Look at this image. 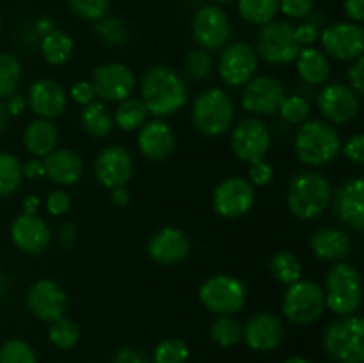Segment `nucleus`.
I'll use <instances>...</instances> for the list:
<instances>
[{"label": "nucleus", "instance_id": "49", "mask_svg": "<svg viewBox=\"0 0 364 363\" xmlns=\"http://www.w3.org/2000/svg\"><path fill=\"white\" fill-rule=\"evenodd\" d=\"M352 66L348 68V88L354 89L359 96L364 93V59L363 56L358 57L355 60H352Z\"/></svg>", "mask_w": 364, "mask_h": 363}, {"label": "nucleus", "instance_id": "13", "mask_svg": "<svg viewBox=\"0 0 364 363\" xmlns=\"http://www.w3.org/2000/svg\"><path fill=\"white\" fill-rule=\"evenodd\" d=\"M258 70V53L244 41L226 46L219 59V75L231 88L245 85Z\"/></svg>", "mask_w": 364, "mask_h": 363}, {"label": "nucleus", "instance_id": "56", "mask_svg": "<svg viewBox=\"0 0 364 363\" xmlns=\"http://www.w3.org/2000/svg\"><path fill=\"white\" fill-rule=\"evenodd\" d=\"M4 103H6V109L9 112V116H20L25 110V107H27V100L20 93H13L11 96H7Z\"/></svg>", "mask_w": 364, "mask_h": 363}, {"label": "nucleus", "instance_id": "33", "mask_svg": "<svg viewBox=\"0 0 364 363\" xmlns=\"http://www.w3.org/2000/svg\"><path fill=\"white\" fill-rule=\"evenodd\" d=\"M95 32L107 46H123L130 41V28L119 16H103L96 20Z\"/></svg>", "mask_w": 364, "mask_h": 363}, {"label": "nucleus", "instance_id": "40", "mask_svg": "<svg viewBox=\"0 0 364 363\" xmlns=\"http://www.w3.org/2000/svg\"><path fill=\"white\" fill-rule=\"evenodd\" d=\"M188 358V347L180 338H166L153 351L155 363H185Z\"/></svg>", "mask_w": 364, "mask_h": 363}, {"label": "nucleus", "instance_id": "27", "mask_svg": "<svg viewBox=\"0 0 364 363\" xmlns=\"http://www.w3.org/2000/svg\"><path fill=\"white\" fill-rule=\"evenodd\" d=\"M311 253L323 262H336L343 260L350 253V238L345 231L336 228H318L309 238Z\"/></svg>", "mask_w": 364, "mask_h": 363}, {"label": "nucleus", "instance_id": "15", "mask_svg": "<svg viewBox=\"0 0 364 363\" xmlns=\"http://www.w3.org/2000/svg\"><path fill=\"white\" fill-rule=\"evenodd\" d=\"M284 96V88L277 78L252 77L242 91V107L255 116H270L277 112Z\"/></svg>", "mask_w": 364, "mask_h": 363}, {"label": "nucleus", "instance_id": "25", "mask_svg": "<svg viewBox=\"0 0 364 363\" xmlns=\"http://www.w3.org/2000/svg\"><path fill=\"white\" fill-rule=\"evenodd\" d=\"M137 146L146 159L160 162V160H166L173 155L174 148H176V135L166 121H146L139 128Z\"/></svg>", "mask_w": 364, "mask_h": 363}, {"label": "nucleus", "instance_id": "35", "mask_svg": "<svg viewBox=\"0 0 364 363\" xmlns=\"http://www.w3.org/2000/svg\"><path fill=\"white\" fill-rule=\"evenodd\" d=\"M270 273L277 281L291 285L302 278V265L297 256L290 251H279L270 258Z\"/></svg>", "mask_w": 364, "mask_h": 363}, {"label": "nucleus", "instance_id": "59", "mask_svg": "<svg viewBox=\"0 0 364 363\" xmlns=\"http://www.w3.org/2000/svg\"><path fill=\"white\" fill-rule=\"evenodd\" d=\"M39 209V198L34 194H28L27 198L23 199V214H36V210Z\"/></svg>", "mask_w": 364, "mask_h": 363}, {"label": "nucleus", "instance_id": "39", "mask_svg": "<svg viewBox=\"0 0 364 363\" xmlns=\"http://www.w3.org/2000/svg\"><path fill=\"white\" fill-rule=\"evenodd\" d=\"M21 80V66L11 53L0 52V100L16 93Z\"/></svg>", "mask_w": 364, "mask_h": 363}, {"label": "nucleus", "instance_id": "34", "mask_svg": "<svg viewBox=\"0 0 364 363\" xmlns=\"http://www.w3.org/2000/svg\"><path fill=\"white\" fill-rule=\"evenodd\" d=\"M238 13L247 23H270L279 13V0H238Z\"/></svg>", "mask_w": 364, "mask_h": 363}, {"label": "nucleus", "instance_id": "3", "mask_svg": "<svg viewBox=\"0 0 364 363\" xmlns=\"http://www.w3.org/2000/svg\"><path fill=\"white\" fill-rule=\"evenodd\" d=\"M294 148L297 159L306 166H323L340 155L341 137L327 121H304L295 134Z\"/></svg>", "mask_w": 364, "mask_h": 363}, {"label": "nucleus", "instance_id": "47", "mask_svg": "<svg viewBox=\"0 0 364 363\" xmlns=\"http://www.w3.org/2000/svg\"><path fill=\"white\" fill-rule=\"evenodd\" d=\"M70 206L71 198L66 191L55 189V191H52L46 196V209H48L52 216H64L70 210Z\"/></svg>", "mask_w": 364, "mask_h": 363}, {"label": "nucleus", "instance_id": "55", "mask_svg": "<svg viewBox=\"0 0 364 363\" xmlns=\"http://www.w3.org/2000/svg\"><path fill=\"white\" fill-rule=\"evenodd\" d=\"M21 174L28 180H38V178L45 177V166H43V160L32 159L28 162H25L21 166Z\"/></svg>", "mask_w": 364, "mask_h": 363}, {"label": "nucleus", "instance_id": "19", "mask_svg": "<svg viewBox=\"0 0 364 363\" xmlns=\"http://www.w3.org/2000/svg\"><path fill=\"white\" fill-rule=\"evenodd\" d=\"M134 173V160L123 146H107L95 160V177L103 187L127 185Z\"/></svg>", "mask_w": 364, "mask_h": 363}, {"label": "nucleus", "instance_id": "18", "mask_svg": "<svg viewBox=\"0 0 364 363\" xmlns=\"http://www.w3.org/2000/svg\"><path fill=\"white\" fill-rule=\"evenodd\" d=\"M27 306L34 317L45 322L64 315L68 306V295L59 283L52 280H38L27 292Z\"/></svg>", "mask_w": 364, "mask_h": 363}, {"label": "nucleus", "instance_id": "20", "mask_svg": "<svg viewBox=\"0 0 364 363\" xmlns=\"http://www.w3.org/2000/svg\"><path fill=\"white\" fill-rule=\"evenodd\" d=\"M27 105L43 120H53L66 110L68 95L59 82L52 78H39L28 88Z\"/></svg>", "mask_w": 364, "mask_h": 363}, {"label": "nucleus", "instance_id": "9", "mask_svg": "<svg viewBox=\"0 0 364 363\" xmlns=\"http://www.w3.org/2000/svg\"><path fill=\"white\" fill-rule=\"evenodd\" d=\"M256 46H258L256 53L269 64L294 63L302 48L295 36L294 25L276 20L262 25Z\"/></svg>", "mask_w": 364, "mask_h": 363}, {"label": "nucleus", "instance_id": "10", "mask_svg": "<svg viewBox=\"0 0 364 363\" xmlns=\"http://www.w3.org/2000/svg\"><path fill=\"white\" fill-rule=\"evenodd\" d=\"M255 185L242 177H230L223 180L212 196L213 210L226 219L245 216L255 206Z\"/></svg>", "mask_w": 364, "mask_h": 363}, {"label": "nucleus", "instance_id": "17", "mask_svg": "<svg viewBox=\"0 0 364 363\" xmlns=\"http://www.w3.org/2000/svg\"><path fill=\"white\" fill-rule=\"evenodd\" d=\"M318 109L331 125H345L359 112V95L347 84H329L318 93Z\"/></svg>", "mask_w": 364, "mask_h": 363}, {"label": "nucleus", "instance_id": "28", "mask_svg": "<svg viewBox=\"0 0 364 363\" xmlns=\"http://www.w3.org/2000/svg\"><path fill=\"white\" fill-rule=\"evenodd\" d=\"M57 141H59V132H57L55 125L43 117L31 121L23 132L25 148L36 159H41L53 152L57 148Z\"/></svg>", "mask_w": 364, "mask_h": 363}, {"label": "nucleus", "instance_id": "44", "mask_svg": "<svg viewBox=\"0 0 364 363\" xmlns=\"http://www.w3.org/2000/svg\"><path fill=\"white\" fill-rule=\"evenodd\" d=\"M68 4L77 16L87 21L103 18L110 7V0H68Z\"/></svg>", "mask_w": 364, "mask_h": 363}, {"label": "nucleus", "instance_id": "38", "mask_svg": "<svg viewBox=\"0 0 364 363\" xmlns=\"http://www.w3.org/2000/svg\"><path fill=\"white\" fill-rule=\"evenodd\" d=\"M78 338H80V330H78L77 322L68 317H59V319L52 320L48 327V340L52 342L55 347L59 349H71L77 345Z\"/></svg>", "mask_w": 364, "mask_h": 363}, {"label": "nucleus", "instance_id": "32", "mask_svg": "<svg viewBox=\"0 0 364 363\" xmlns=\"http://www.w3.org/2000/svg\"><path fill=\"white\" fill-rule=\"evenodd\" d=\"M148 109L141 100L127 98L119 102L116 112H114V125L124 132L139 130L148 121Z\"/></svg>", "mask_w": 364, "mask_h": 363}, {"label": "nucleus", "instance_id": "41", "mask_svg": "<svg viewBox=\"0 0 364 363\" xmlns=\"http://www.w3.org/2000/svg\"><path fill=\"white\" fill-rule=\"evenodd\" d=\"M0 363H38V359L27 342L7 340L0 347Z\"/></svg>", "mask_w": 364, "mask_h": 363}, {"label": "nucleus", "instance_id": "45", "mask_svg": "<svg viewBox=\"0 0 364 363\" xmlns=\"http://www.w3.org/2000/svg\"><path fill=\"white\" fill-rule=\"evenodd\" d=\"M249 182H251L255 187H263V185H269L274 178V167L269 160L259 159L255 162L249 164Z\"/></svg>", "mask_w": 364, "mask_h": 363}, {"label": "nucleus", "instance_id": "12", "mask_svg": "<svg viewBox=\"0 0 364 363\" xmlns=\"http://www.w3.org/2000/svg\"><path fill=\"white\" fill-rule=\"evenodd\" d=\"M322 41L323 53L336 60L352 63L363 56L364 48V31L359 23L354 21H340L323 28L318 36Z\"/></svg>", "mask_w": 364, "mask_h": 363}, {"label": "nucleus", "instance_id": "42", "mask_svg": "<svg viewBox=\"0 0 364 363\" xmlns=\"http://www.w3.org/2000/svg\"><path fill=\"white\" fill-rule=\"evenodd\" d=\"M185 70H187L188 77L194 78V80H206L212 73V57H210L208 50H191L187 53V59H185Z\"/></svg>", "mask_w": 364, "mask_h": 363}, {"label": "nucleus", "instance_id": "52", "mask_svg": "<svg viewBox=\"0 0 364 363\" xmlns=\"http://www.w3.org/2000/svg\"><path fill=\"white\" fill-rule=\"evenodd\" d=\"M110 363H151L148 356L142 351L132 347H123L119 351L114 352V356L110 358Z\"/></svg>", "mask_w": 364, "mask_h": 363}, {"label": "nucleus", "instance_id": "51", "mask_svg": "<svg viewBox=\"0 0 364 363\" xmlns=\"http://www.w3.org/2000/svg\"><path fill=\"white\" fill-rule=\"evenodd\" d=\"M295 36H297V41L304 48V46H311L318 39L320 28L315 21H304L299 27H295Z\"/></svg>", "mask_w": 364, "mask_h": 363}, {"label": "nucleus", "instance_id": "16", "mask_svg": "<svg viewBox=\"0 0 364 363\" xmlns=\"http://www.w3.org/2000/svg\"><path fill=\"white\" fill-rule=\"evenodd\" d=\"M231 23L228 14L217 6H203L192 20V36L205 50H217L230 39Z\"/></svg>", "mask_w": 364, "mask_h": 363}, {"label": "nucleus", "instance_id": "21", "mask_svg": "<svg viewBox=\"0 0 364 363\" xmlns=\"http://www.w3.org/2000/svg\"><path fill=\"white\" fill-rule=\"evenodd\" d=\"M191 253V241L181 230L166 226L151 235L148 242V255L160 265H176Z\"/></svg>", "mask_w": 364, "mask_h": 363}, {"label": "nucleus", "instance_id": "24", "mask_svg": "<svg viewBox=\"0 0 364 363\" xmlns=\"http://www.w3.org/2000/svg\"><path fill=\"white\" fill-rule=\"evenodd\" d=\"M284 327L274 313H256L242 326V340L255 351H272L283 342Z\"/></svg>", "mask_w": 364, "mask_h": 363}, {"label": "nucleus", "instance_id": "50", "mask_svg": "<svg viewBox=\"0 0 364 363\" xmlns=\"http://www.w3.org/2000/svg\"><path fill=\"white\" fill-rule=\"evenodd\" d=\"M343 155L355 164L364 162V135L363 134H355L348 139L347 144L343 146Z\"/></svg>", "mask_w": 364, "mask_h": 363}, {"label": "nucleus", "instance_id": "11", "mask_svg": "<svg viewBox=\"0 0 364 363\" xmlns=\"http://www.w3.org/2000/svg\"><path fill=\"white\" fill-rule=\"evenodd\" d=\"M272 135L269 127L259 117H245L231 132V149L242 162H255L265 159L270 149Z\"/></svg>", "mask_w": 364, "mask_h": 363}, {"label": "nucleus", "instance_id": "6", "mask_svg": "<svg viewBox=\"0 0 364 363\" xmlns=\"http://www.w3.org/2000/svg\"><path fill=\"white\" fill-rule=\"evenodd\" d=\"M326 308L336 315H354L363 301L361 274L350 263H336L327 273L326 288Z\"/></svg>", "mask_w": 364, "mask_h": 363}, {"label": "nucleus", "instance_id": "43", "mask_svg": "<svg viewBox=\"0 0 364 363\" xmlns=\"http://www.w3.org/2000/svg\"><path fill=\"white\" fill-rule=\"evenodd\" d=\"M279 114L284 121L291 125H301L309 116V102L302 96H284L279 105Z\"/></svg>", "mask_w": 364, "mask_h": 363}, {"label": "nucleus", "instance_id": "63", "mask_svg": "<svg viewBox=\"0 0 364 363\" xmlns=\"http://www.w3.org/2000/svg\"><path fill=\"white\" fill-rule=\"evenodd\" d=\"M0 27H2V20H0Z\"/></svg>", "mask_w": 364, "mask_h": 363}, {"label": "nucleus", "instance_id": "48", "mask_svg": "<svg viewBox=\"0 0 364 363\" xmlns=\"http://www.w3.org/2000/svg\"><path fill=\"white\" fill-rule=\"evenodd\" d=\"M70 96L75 103L85 107V105H89L91 102H95L96 93H95V88H92L91 82L80 80V82H77V84H73V88L70 89Z\"/></svg>", "mask_w": 364, "mask_h": 363}, {"label": "nucleus", "instance_id": "8", "mask_svg": "<svg viewBox=\"0 0 364 363\" xmlns=\"http://www.w3.org/2000/svg\"><path fill=\"white\" fill-rule=\"evenodd\" d=\"M203 306L217 315H233L244 308L247 301V288L238 278L230 274H215L203 281L199 287Z\"/></svg>", "mask_w": 364, "mask_h": 363}, {"label": "nucleus", "instance_id": "26", "mask_svg": "<svg viewBox=\"0 0 364 363\" xmlns=\"http://www.w3.org/2000/svg\"><path fill=\"white\" fill-rule=\"evenodd\" d=\"M45 174L59 185H75L84 173V162L73 149L59 148L43 157Z\"/></svg>", "mask_w": 364, "mask_h": 363}, {"label": "nucleus", "instance_id": "62", "mask_svg": "<svg viewBox=\"0 0 364 363\" xmlns=\"http://www.w3.org/2000/svg\"><path fill=\"white\" fill-rule=\"evenodd\" d=\"M212 2H215V4H230V2H235V0H212Z\"/></svg>", "mask_w": 364, "mask_h": 363}, {"label": "nucleus", "instance_id": "54", "mask_svg": "<svg viewBox=\"0 0 364 363\" xmlns=\"http://www.w3.org/2000/svg\"><path fill=\"white\" fill-rule=\"evenodd\" d=\"M77 228H75V224L71 223H66L63 224V228L59 230V244L63 246L64 249H71L75 244H77Z\"/></svg>", "mask_w": 364, "mask_h": 363}, {"label": "nucleus", "instance_id": "22", "mask_svg": "<svg viewBox=\"0 0 364 363\" xmlns=\"http://www.w3.org/2000/svg\"><path fill=\"white\" fill-rule=\"evenodd\" d=\"M333 210L340 221L354 230L364 228V182L363 178L345 180L333 194Z\"/></svg>", "mask_w": 364, "mask_h": 363}, {"label": "nucleus", "instance_id": "36", "mask_svg": "<svg viewBox=\"0 0 364 363\" xmlns=\"http://www.w3.org/2000/svg\"><path fill=\"white\" fill-rule=\"evenodd\" d=\"M210 338L220 347H231L242 340V324L231 315H219L210 326Z\"/></svg>", "mask_w": 364, "mask_h": 363}, {"label": "nucleus", "instance_id": "29", "mask_svg": "<svg viewBox=\"0 0 364 363\" xmlns=\"http://www.w3.org/2000/svg\"><path fill=\"white\" fill-rule=\"evenodd\" d=\"M297 71L306 84L320 85L331 75V64L326 53L313 46H304L297 56Z\"/></svg>", "mask_w": 364, "mask_h": 363}, {"label": "nucleus", "instance_id": "60", "mask_svg": "<svg viewBox=\"0 0 364 363\" xmlns=\"http://www.w3.org/2000/svg\"><path fill=\"white\" fill-rule=\"evenodd\" d=\"M9 120L11 116L6 109V103L0 102V132H4L7 127H9Z\"/></svg>", "mask_w": 364, "mask_h": 363}, {"label": "nucleus", "instance_id": "7", "mask_svg": "<svg viewBox=\"0 0 364 363\" xmlns=\"http://www.w3.org/2000/svg\"><path fill=\"white\" fill-rule=\"evenodd\" d=\"M284 317L297 326H306L322 317L326 310V295L323 288L313 280H299L288 285L283 295Z\"/></svg>", "mask_w": 364, "mask_h": 363}, {"label": "nucleus", "instance_id": "23", "mask_svg": "<svg viewBox=\"0 0 364 363\" xmlns=\"http://www.w3.org/2000/svg\"><path fill=\"white\" fill-rule=\"evenodd\" d=\"M50 228L38 214H21L11 224V238L20 251L39 255L50 244Z\"/></svg>", "mask_w": 364, "mask_h": 363}, {"label": "nucleus", "instance_id": "46", "mask_svg": "<svg viewBox=\"0 0 364 363\" xmlns=\"http://www.w3.org/2000/svg\"><path fill=\"white\" fill-rule=\"evenodd\" d=\"M313 7V0H279V11L288 18H309Z\"/></svg>", "mask_w": 364, "mask_h": 363}, {"label": "nucleus", "instance_id": "61", "mask_svg": "<svg viewBox=\"0 0 364 363\" xmlns=\"http://www.w3.org/2000/svg\"><path fill=\"white\" fill-rule=\"evenodd\" d=\"M284 363H309V362L306 358H302V356H291V358H288Z\"/></svg>", "mask_w": 364, "mask_h": 363}, {"label": "nucleus", "instance_id": "4", "mask_svg": "<svg viewBox=\"0 0 364 363\" xmlns=\"http://www.w3.org/2000/svg\"><path fill=\"white\" fill-rule=\"evenodd\" d=\"M323 349L338 363L364 362V320L359 315H343L331 322L323 333Z\"/></svg>", "mask_w": 364, "mask_h": 363}, {"label": "nucleus", "instance_id": "2", "mask_svg": "<svg viewBox=\"0 0 364 363\" xmlns=\"http://www.w3.org/2000/svg\"><path fill=\"white\" fill-rule=\"evenodd\" d=\"M333 187L329 180L318 171L304 169L290 178L287 191V203L290 212L302 221L316 219L331 205Z\"/></svg>", "mask_w": 364, "mask_h": 363}, {"label": "nucleus", "instance_id": "5", "mask_svg": "<svg viewBox=\"0 0 364 363\" xmlns=\"http://www.w3.org/2000/svg\"><path fill=\"white\" fill-rule=\"evenodd\" d=\"M192 121L201 134L219 137L226 134L235 121V103L220 88L199 93L192 105Z\"/></svg>", "mask_w": 364, "mask_h": 363}, {"label": "nucleus", "instance_id": "53", "mask_svg": "<svg viewBox=\"0 0 364 363\" xmlns=\"http://www.w3.org/2000/svg\"><path fill=\"white\" fill-rule=\"evenodd\" d=\"M343 11L350 21L361 23L364 20V0H343Z\"/></svg>", "mask_w": 364, "mask_h": 363}, {"label": "nucleus", "instance_id": "14", "mask_svg": "<svg viewBox=\"0 0 364 363\" xmlns=\"http://www.w3.org/2000/svg\"><path fill=\"white\" fill-rule=\"evenodd\" d=\"M92 88L103 102H123L134 93L135 75L123 63L100 64L92 73Z\"/></svg>", "mask_w": 364, "mask_h": 363}, {"label": "nucleus", "instance_id": "1", "mask_svg": "<svg viewBox=\"0 0 364 363\" xmlns=\"http://www.w3.org/2000/svg\"><path fill=\"white\" fill-rule=\"evenodd\" d=\"M141 102L153 116L166 117L178 112L188 100L183 78L167 66H153L141 80Z\"/></svg>", "mask_w": 364, "mask_h": 363}, {"label": "nucleus", "instance_id": "30", "mask_svg": "<svg viewBox=\"0 0 364 363\" xmlns=\"http://www.w3.org/2000/svg\"><path fill=\"white\" fill-rule=\"evenodd\" d=\"M73 48L75 43L71 36L59 28H53L41 38V53L46 63L52 66L66 64L73 56Z\"/></svg>", "mask_w": 364, "mask_h": 363}, {"label": "nucleus", "instance_id": "31", "mask_svg": "<svg viewBox=\"0 0 364 363\" xmlns=\"http://www.w3.org/2000/svg\"><path fill=\"white\" fill-rule=\"evenodd\" d=\"M80 123L91 137L103 139L112 132L114 117L103 102H91L80 114Z\"/></svg>", "mask_w": 364, "mask_h": 363}, {"label": "nucleus", "instance_id": "57", "mask_svg": "<svg viewBox=\"0 0 364 363\" xmlns=\"http://www.w3.org/2000/svg\"><path fill=\"white\" fill-rule=\"evenodd\" d=\"M110 199H112L114 205L117 206H127L130 203L132 194L127 189V185H121V187L110 189Z\"/></svg>", "mask_w": 364, "mask_h": 363}, {"label": "nucleus", "instance_id": "58", "mask_svg": "<svg viewBox=\"0 0 364 363\" xmlns=\"http://www.w3.org/2000/svg\"><path fill=\"white\" fill-rule=\"evenodd\" d=\"M53 28H55L53 27V21L46 16L39 18V20L36 21V32H38V34H41V38L45 34H48L50 31H53Z\"/></svg>", "mask_w": 364, "mask_h": 363}, {"label": "nucleus", "instance_id": "37", "mask_svg": "<svg viewBox=\"0 0 364 363\" xmlns=\"http://www.w3.org/2000/svg\"><path fill=\"white\" fill-rule=\"evenodd\" d=\"M21 164L13 153L0 152V196L6 198L16 192L21 184Z\"/></svg>", "mask_w": 364, "mask_h": 363}]
</instances>
